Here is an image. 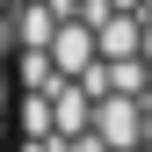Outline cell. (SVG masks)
I'll return each instance as SVG.
<instances>
[{
  "label": "cell",
  "instance_id": "6da1fadb",
  "mask_svg": "<svg viewBox=\"0 0 152 152\" xmlns=\"http://www.w3.org/2000/svg\"><path fill=\"white\" fill-rule=\"evenodd\" d=\"M7 58L15 152H152V0H22Z\"/></svg>",
  "mask_w": 152,
  "mask_h": 152
}]
</instances>
